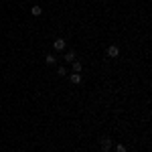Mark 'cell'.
I'll use <instances>...</instances> for the list:
<instances>
[{"instance_id": "6da1fadb", "label": "cell", "mask_w": 152, "mask_h": 152, "mask_svg": "<svg viewBox=\"0 0 152 152\" xmlns=\"http://www.w3.org/2000/svg\"><path fill=\"white\" fill-rule=\"evenodd\" d=\"M65 47H67L65 39H55V43H53V49L55 51H65Z\"/></svg>"}, {"instance_id": "7a4b0ae2", "label": "cell", "mask_w": 152, "mask_h": 152, "mask_svg": "<svg viewBox=\"0 0 152 152\" xmlns=\"http://www.w3.org/2000/svg\"><path fill=\"white\" fill-rule=\"evenodd\" d=\"M118 55H120V47H118V45H110V47H107V57L116 59Z\"/></svg>"}, {"instance_id": "3957f363", "label": "cell", "mask_w": 152, "mask_h": 152, "mask_svg": "<svg viewBox=\"0 0 152 152\" xmlns=\"http://www.w3.org/2000/svg\"><path fill=\"white\" fill-rule=\"evenodd\" d=\"M69 81L73 83V85H79V83H81V73H71Z\"/></svg>"}, {"instance_id": "277c9868", "label": "cell", "mask_w": 152, "mask_h": 152, "mask_svg": "<svg viewBox=\"0 0 152 152\" xmlns=\"http://www.w3.org/2000/svg\"><path fill=\"white\" fill-rule=\"evenodd\" d=\"M31 14H33V16H41V14H43V8H41L39 4H35V6L31 8Z\"/></svg>"}, {"instance_id": "5b68a950", "label": "cell", "mask_w": 152, "mask_h": 152, "mask_svg": "<svg viewBox=\"0 0 152 152\" xmlns=\"http://www.w3.org/2000/svg\"><path fill=\"white\" fill-rule=\"evenodd\" d=\"M110 148H112V140H110V138H105V140H102V150H104V152H107Z\"/></svg>"}, {"instance_id": "8992f818", "label": "cell", "mask_w": 152, "mask_h": 152, "mask_svg": "<svg viewBox=\"0 0 152 152\" xmlns=\"http://www.w3.org/2000/svg\"><path fill=\"white\" fill-rule=\"evenodd\" d=\"M71 65H73V73H81L83 65H81V63H79V61H73V63H71Z\"/></svg>"}, {"instance_id": "52a82bcc", "label": "cell", "mask_w": 152, "mask_h": 152, "mask_svg": "<svg viewBox=\"0 0 152 152\" xmlns=\"http://www.w3.org/2000/svg\"><path fill=\"white\" fill-rule=\"evenodd\" d=\"M45 63H47V65H55V63H57L55 55H47V57H45Z\"/></svg>"}, {"instance_id": "ba28073f", "label": "cell", "mask_w": 152, "mask_h": 152, "mask_svg": "<svg viewBox=\"0 0 152 152\" xmlns=\"http://www.w3.org/2000/svg\"><path fill=\"white\" fill-rule=\"evenodd\" d=\"M73 59H75V53H73V51H67V53H65V61H67V63H73Z\"/></svg>"}, {"instance_id": "9c48e42d", "label": "cell", "mask_w": 152, "mask_h": 152, "mask_svg": "<svg viewBox=\"0 0 152 152\" xmlns=\"http://www.w3.org/2000/svg\"><path fill=\"white\" fill-rule=\"evenodd\" d=\"M116 152H128V150L124 148V144H118V146H116Z\"/></svg>"}, {"instance_id": "30bf717a", "label": "cell", "mask_w": 152, "mask_h": 152, "mask_svg": "<svg viewBox=\"0 0 152 152\" xmlns=\"http://www.w3.org/2000/svg\"><path fill=\"white\" fill-rule=\"evenodd\" d=\"M59 75H61V77L67 75V69H65V67H59Z\"/></svg>"}]
</instances>
